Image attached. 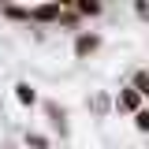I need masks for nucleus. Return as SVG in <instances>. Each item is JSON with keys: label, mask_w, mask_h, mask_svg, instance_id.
Returning <instances> with one entry per match:
<instances>
[{"label": "nucleus", "mask_w": 149, "mask_h": 149, "mask_svg": "<svg viewBox=\"0 0 149 149\" xmlns=\"http://www.w3.org/2000/svg\"><path fill=\"white\" fill-rule=\"evenodd\" d=\"M97 45H101V37H97V34H78L74 52H78V56H90V52H97Z\"/></svg>", "instance_id": "f257e3e1"}, {"label": "nucleus", "mask_w": 149, "mask_h": 149, "mask_svg": "<svg viewBox=\"0 0 149 149\" xmlns=\"http://www.w3.org/2000/svg\"><path fill=\"white\" fill-rule=\"evenodd\" d=\"M30 19H37V22H52V19H60V4H45V8H34V11H30Z\"/></svg>", "instance_id": "f03ea898"}, {"label": "nucleus", "mask_w": 149, "mask_h": 149, "mask_svg": "<svg viewBox=\"0 0 149 149\" xmlns=\"http://www.w3.org/2000/svg\"><path fill=\"white\" fill-rule=\"evenodd\" d=\"M138 101H142V97H138L134 90H123V93H119V108H127V112H138Z\"/></svg>", "instance_id": "7ed1b4c3"}, {"label": "nucleus", "mask_w": 149, "mask_h": 149, "mask_svg": "<svg viewBox=\"0 0 149 149\" xmlns=\"http://www.w3.org/2000/svg\"><path fill=\"white\" fill-rule=\"evenodd\" d=\"M15 97L22 101V104H34V101H37V93L30 90V82H19V86H15Z\"/></svg>", "instance_id": "20e7f679"}, {"label": "nucleus", "mask_w": 149, "mask_h": 149, "mask_svg": "<svg viewBox=\"0 0 149 149\" xmlns=\"http://www.w3.org/2000/svg\"><path fill=\"white\" fill-rule=\"evenodd\" d=\"M130 90L138 93V97H149V74H146V71H138V74H134V86H130Z\"/></svg>", "instance_id": "39448f33"}, {"label": "nucleus", "mask_w": 149, "mask_h": 149, "mask_svg": "<svg viewBox=\"0 0 149 149\" xmlns=\"http://www.w3.org/2000/svg\"><path fill=\"white\" fill-rule=\"evenodd\" d=\"M78 11H82V15H101V4H97V0H82Z\"/></svg>", "instance_id": "423d86ee"}, {"label": "nucleus", "mask_w": 149, "mask_h": 149, "mask_svg": "<svg viewBox=\"0 0 149 149\" xmlns=\"http://www.w3.org/2000/svg\"><path fill=\"white\" fill-rule=\"evenodd\" d=\"M134 127H138V130H149V112H146V108L134 112Z\"/></svg>", "instance_id": "0eeeda50"}, {"label": "nucleus", "mask_w": 149, "mask_h": 149, "mask_svg": "<svg viewBox=\"0 0 149 149\" xmlns=\"http://www.w3.org/2000/svg\"><path fill=\"white\" fill-rule=\"evenodd\" d=\"M49 119H52L56 127L63 130V108H56V104H49Z\"/></svg>", "instance_id": "6e6552de"}, {"label": "nucleus", "mask_w": 149, "mask_h": 149, "mask_svg": "<svg viewBox=\"0 0 149 149\" xmlns=\"http://www.w3.org/2000/svg\"><path fill=\"white\" fill-rule=\"evenodd\" d=\"M4 11H8L11 19H30V11H26V8H4Z\"/></svg>", "instance_id": "1a4fd4ad"}, {"label": "nucleus", "mask_w": 149, "mask_h": 149, "mask_svg": "<svg viewBox=\"0 0 149 149\" xmlns=\"http://www.w3.org/2000/svg\"><path fill=\"white\" fill-rule=\"evenodd\" d=\"M30 146H34V149H45V146H49V142H45L41 134H30Z\"/></svg>", "instance_id": "9d476101"}]
</instances>
